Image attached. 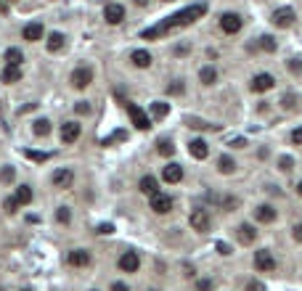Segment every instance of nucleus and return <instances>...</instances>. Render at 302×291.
Here are the masks:
<instances>
[{"label":"nucleus","mask_w":302,"mask_h":291,"mask_svg":"<svg viewBox=\"0 0 302 291\" xmlns=\"http://www.w3.org/2000/svg\"><path fill=\"white\" fill-rule=\"evenodd\" d=\"M207 14V6L204 3H194V6H188L183 8V11H178L173 16H167L165 22H159L157 27H148V30H143V40H157V37H162L167 35L170 30H178V27H188V24H194L196 19H202Z\"/></svg>","instance_id":"1"},{"label":"nucleus","mask_w":302,"mask_h":291,"mask_svg":"<svg viewBox=\"0 0 302 291\" xmlns=\"http://www.w3.org/2000/svg\"><path fill=\"white\" fill-rule=\"evenodd\" d=\"M273 24L276 27H281V30H286V27H291L294 24V19H297V14H294V8H289V6H281V8H276L273 11Z\"/></svg>","instance_id":"2"},{"label":"nucleus","mask_w":302,"mask_h":291,"mask_svg":"<svg viewBox=\"0 0 302 291\" xmlns=\"http://www.w3.org/2000/svg\"><path fill=\"white\" fill-rule=\"evenodd\" d=\"M125 106H127V114H130V119H133V125L138 130H148L151 127V119L146 117V111L140 106H135V103H130V101H125Z\"/></svg>","instance_id":"3"},{"label":"nucleus","mask_w":302,"mask_h":291,"mask_svg":"<svg viewBox=\"0 0 302 291\" xmlns=\"http://www.w3.org/2000/svg\"><path fill=\"white\" fill-rule=\"evenodd\" d=\"M254 267L260 273H270V270H276V259H273L268 249H260V251H254Z\"/></svg>","instance_id":"4"},{"label":"nucleus","mask_w":302,"mask_h":291,"mask_svg":"<svg viewBox=\"0 0 302 291\" xmlns=\"http://www.w3.org/2000/svg\"><path fill=\"white\" fill-rule=\"evenodd\" d=\"M244 27V19L239 16V14H223L220 16V30L225 32V35H236Z\"/></svg>","instance_id":"5"},{"label":"nucleus","mask_w":302,"mask_h":291,"mask_svg":"<svg viewBox=\"0 0 302 291\" xmlns=\"http://www.w3.org/2000/svg\"><path fill=\"white\" fill-rule=\"evenodd\" d=\"M103 19H106V24H122L125 22V6H119V3H109L106 8H103Z\"/></svg>","instance_id":"6"},{"label":"nucleus","mask_w":302,"mask_h":291,"mask_svg":"<svg viewBox=\"0 0 302 291\" xmlns=\"http://www.w3.org/2000/svg\"><path fill=\"white\" fill-rule=\"evenodd\" d=\"M90 82H93V69L90 67H77V69L72 72V85L74 88L82 90V88H88Z\"/></svg>","instance_id":"7"},{"label":"nucleus","mask_w":302,"mask_h":291,"mask_svg":"<svg viewBox=\"0 0 302 291\" xmlns=\"http://www.w3.org/2000/svg\"><path fill=\"white\" fill-rule=\"evenodd\" d=\"M191 228H194V230H199V233H207V230L212 228L210 214H207L204 209H194V212H191Z\"/></svg>","instance_id":"8"},{"label":"nucleus","mask_w":302,"mask_h":291,"mask_svg":"<svg viewBox=\"0 0 302 291\" xmlns=\"http://www.w3.org/2000/svg\"><path fill=\"white\" fill-rule=\"evenodd\" d=\"M138 267H140V259L135 251H125V254L119 257V270L122 273H138Z\"/></svg>","instance_id":"9"},{"label":"nucleus","mask_w":302,"mask_h":291,"mask_svg":"<svg viewBox=\"0 0 302 291\" xmlns=\"http://www.w3.org/2000/svg\"><path fill=\"white\" fill-rule=\"evenodd\" d=\"M51 180H53L56 188H69V185L74 183V172L69 170V167H61V170H56V172H53Z\"/></svg>","instance_id":"10"},{"label":"nucleus","mask_w":302,"mask_h":291,"mask_svg":"<svg viewBox=\"0 0 302 291\" xmlns=\"http://www.w3.org/2000/svg\"><path fill=\"white\" fill-rule=\"evenodd\" d=\"M151 209H154L157 214H167L170 209H173V199H170L167 193H154L151 196Z\"/></svg>","instance_id":"11"},{"label":"nucleus","mask_w":302,"mask_h":291,"mask_svg":"<svg viewBox=\"0 0 302 291\" xmlns=\"http://www.w3.org/2000/svg\"><path fill=\"white\" fill-rule=\"evenodd\" d=\"M162 180L170 183V185L181 183V180H183V167H181V164H175V162H170L165 170H162Z\"/></svg>","instance_id":"12"},{"label":"nucleus","mask_w":302,"mask_h":291,"mask_svg":"<svg viewBox=\"0 0 302 291\" xmlns=\"http://www.w3.org/2000/svg\"><path fill=\"white\" fill-rule=\"evenodd\" d=\"M82 135V127L77 125V122H64L61 125V140L64 143H74Z\"/></svg>","instance_id":"13"},{"label":"nucleus","mask_w":302,"mask_h":291,"mask_svg":"<svg viewBox=\"0 0 302 291\" xmlns=\"http://www.w3.org/2000/svg\"><path fill=\"white\" fill-rule=\"evenodd\" d=\"M188 154H191L194 159H207L210 156V146H207V140L194 138L191 143H188Z\"/></svg>","instance_id":"14"},{"label":"nucleus","mask_w":302,"mask_h":291,"mask_svg":"<svg viewBox=\"0 0 302 291\" xmlns=\"http://www.w3.org/2000/svg\"><path fill=\"white\" fill-rule=\"evenodd\" d=\"M43 24L40 22H32V24H27L24 30H22V37L27 43H37V40H43Z\"/></svg>","instance_id":"15"},{"label":"nucleus","mask_w":302,"mask_h":291,"mask_svg":"<svg viewBox=\"0 0 302 291\" xmlns=\"http://www.w3.org/2000/svg\"><path fill=\"white\" fill-rule=\"evenodd\" d=\"M276 85V80H273V74H257V77L252 80V90L254 93H265Z\"/></svg>","instance_id":"16"},{"label":"nucleus","mask_w":302,"mask_h":291,"mask_svg":"<svg viewBox=\"0 0 302 291\" xmlns=\"http://www.w3.org/2000/svg\"><path fill=\"white\" fill-rule=\"evenodd\" d=\"M67 262H69V265H74V267H85V265H90V254L85 249H74V251H69V254H67Z\"/></svg>","instance_id":"17"},{"label":"nucleus","mask_w":302,"mask_h":291,"mask_svg":"<svg viewBox=\"0 0 302 291\" xmlns=\"http://www.w3.org/2000/svg\"><path fill=\"white\" fill-rule=\"evenodd\" d=\"M236 236H239V241L244 246H249V243L257 241V230H254L252 225H239V228H236Z\"/></svg>","instance_id":"18"},{"label":"nucleus","mask_w":302,"mask_h":291,"mask_svg":"<svg viewBox=\"0 0 302 291\" xmlns=\"http://www.w3.org/2000/svg\"><path fill=\"white\" fill-rule=\"evenodd\" d=\"M22 80V67H3V72H0V82H6V85H14V82Z\"/></svg>","instance_id":"19"},{"label":"nucleus","mask_w":302,"mask_h":291,"mask_svg":"<svg viewBox=\"0 0 302 291\" xmlns=\"http://www.w3.org/2000/svg\"><path fill=\"white\" fill-rule=\"evenodd\" d=\"M138 188H140V193H146V196H154V193H159V180H157L154 175H146V177H140Z\"/></svg>","instance_id":"20"},{"label":"nucleus","mask_w":302,"mask_h":291,"mask_svg":"<svg viewBox=\"0 0 302 291\" xmlns=\"http://www.w3.org/2000/svg\"><path fill=\"white\" fill-rule=\"evenodd\" d=\"M254 217H257L260 222H273V220H276V209H273V206H268V204H262V206H257V209H254Z\"/></svg>","instance_id":"21"},{"label":"nucleus","mask_w":302,"mask_h":291,"mask_svg":"<svg viewBox=\"0 0 302 291\" xmlns=\"http://www.w3.org/2000/svg\"><path fill=\"white\" fill-rule=\"evenodd\" d=\"M64 43H67V37H64L61 32H51L48 35V51L51 53H59L64 48Z\"/></svg>","instance_id":"22"},{"label":"nucleus","mask_w":302,"mask_h":291,"mask_svg":"<svg viewBox=\"0 0 302 291\" xmlns=\"http://www.w3.org/2000/svg\"><path fill=\"white\" fill-rule=\"evenodd\" d=\"M130 61H133L138 69H146L148 64H151V53H148V51H133V56H130Z\"/></svg>","instance_id":"23"},{"label":"nucleus","mask_w":302,"mask_h":291,"mask_svg":"<svg viewBox=\"0 0 302 291\" xmlns=\"http://www.w3.org/2000/svg\"><path fill=\"white\" fill-rule=\"evenodd\" d=\"M199 80H202V85H215V82H218V69L215 67L199 69Z\"/></svg>","instance_id":"24"},{"label":"nucleus","mask_w":302,"mask_h":291,"mask_svg":"<svg viewBox=\"0 0 302 291\" xmlns=\"http://www.w3.org/2000/svg\"><path fill=\"white\" fill-rule=\"evenodd\" d=\"M14 199L19 201V206H24V204H32V188H30V185H19Z\"/></svg>","instance_id":"25"},{"label":"nucleus","mask_w":302,"mask_h":291,"mask_svg":"<svg viewBox=\"0 0 302 291\" xmlns=\"http://www.w3.org/2000/svg\"><path fill=\"white\" fill-rule=\"evenodd\" d=\"M22 61H24V53L19 48H8L6 51V64H8V67H22Z\"/></svg>","instance_id":"26"},{"label":"nucleus","mask_w":302,"mask_h":291,"mask_svg":"<svg viewBox=\"0 0 302 291\" xmlns=\"http://www.w3.org/2000/svg\"><path fill=\"white\" fill-rule=\"evenodd\" d=\"M170 114V106H167V103H162V101H154V103H151V117H154V119H165Z\"/></svg>","instance_id":"27"},{"label":"nucleus","mask_w":302,"mask_h":291,"mask_svg":"<svg viewBox=\"0 0 302 291\" xmlns=\"http://www.w3.org/2000/svg\"><path fill=\"white\" fill-rule=\"evenodd\" d=\"M233 170H236V162H233L231 156H220V159H218V172H223V175H231Z\"/></svg>","instance_id":"28"},{"label":"nucleus","mask_w":302,"mask_h":291,"mask_svg":"<svg viewBox=\"0 0 302 291\" xmlns=\"http://www.w3.org/2000/svg\"><path fill=\"white\" fill-rule=\"evenodd\" d=\"M32 130H35V135L45 138V135H51V122H48V119H37Z\"/></svg>","instance_id":"29"},{"label":"nucleus","mask_w":302,"mask_h":291,"mask_svg":"<svg viewBox=\"0 0 302 291\" xmlns=\"http://www.w3.org/2000/svg\"><path fill=\"white\" fill-rule=\"evenodd\" d=\"M117 140H127V133H125V130H114V133H111L109 138L101 140V146H111V143H117Z\"/></svg>","instance_id":"30"},{"label":"nucleus","mask_w":302,"mask_h":291,"mask_svg":"<svg viewBox=\"0 0 302 291\" xmlns=\"http://www.w3.org/2000/svg\"><path fill=\"white\" fill-rule=\"evenodd\" d=\"M24 156H27V159H32V162H40V164L51 159V154H45V151H32V148H27Z\"/></svg>","instance_id":"31"},{"label":"nucleus","mask_w":302,"mask_h":291,"mask_svg":"<svg viewBox=\"0 0 302 291\" xmlns=\"http://www.w3.org/2000/svg\"><path fill=\"white\" fill-rule=\"evenodd\" d=\"M260 48L265 51V53H273V51L278 48V45H276V37H270V35H265V37H260Z\"/></svg>","instance_id":"32"},{"label":"nucleus","mask_w":302,"mask_h":291,"mask_svg":"<svg viewBox=\"0 0 302 291\" xmlns=\"http://www.w3.org/2000/svg\"><path fill=\"white\" fill-rule=\"evenodd\" d=\"M157 151L162 154V156H173V154H175L173 140H159V143H157Z\"/></svg>","instance_id":"33"},{"label":"nucleus","mask_w":302,"mask_h":291,"mask_svg":"<svg viewBox=\"0 0 302 291\" xmlns=\"http://www.w3.org/2000/svg\"><path fill=\"white\" fill-rule=\"evenodd\" d=\"M14 177H16L14 167H3V170H0V183H14Z\"/></svg>","instance_id":"34"},{"label":"nucleus","mask_w":302,"mask_h":291,"mask_svg":"<svg viewBox=\"0 0 302 291\" xmlns=\"http://www.w3.org/2000/svg\"><path fill=\"white\" fill-rule=\"evenodd\" d=\"M291 167H294V159H291V156H281V159H278V170H281V172H289Z\"/></svg>","instance_id":"35"},{"label":"nucleus","mask_w":302,"mask_h":291,"mask_svg":"<svg viewBox=\"0 0 302 291\" xmlns=\"http://www.w3.org/2000/svg\"><path fill=\"white\" fill-rule=\"evenodd\" d=\"M3 209H6V212H8V214H14V212H16V209H19V201H16V199H14V196H8V199H6V201H3Z\"/></svg>","instance_id":"36"},{"label":"nucleus","mask_w":302,"mask_h":291,"mask_svg":"<svg viewBox=\"0 0 302 291\" xmlns=\"http://www.w3.org/2000/svg\"><path fill=\"white\" fill-rule=\"evenodd\" d=\"M56 220H59V222H64V225H67V222L72 220V212L67 209V206H61V209H59V212H56Z\"/></svg>","instance_id":"37"},{"label":"nucleus","mask_w":302,"mask_h":291,"mask_svg":"<svg viewBox=\"0 0 302 291\" xmlns=\"http://www.w3.org/2000/svg\"><path fill=\"white\" fill-rule=\"evenodd\" d=\"M183 90H186L183 80H173V85H170V93H173V96H183Z\"/></svg>","instance_id":"38"},{"label":"nucleus","mask_w":302,"mask_h":291,"mask_svg":"<svg viewBox=\"0 0 302 291\" xmlns=\"http://www.w3.org/2000/svg\"><path fill=\"white\" fill-rule=\"evenodd\" d=\"M215 249H218V254H223V257H228V254H233L231 243H223V241H218V243H215Z\"/></svg>","instance_id":"39"},{"label":"nucleus","mask_w":302,"mask_h":291,"mask_svg":"<svg viewBox=\"0 0 302 291\" xmlns=\"http://www.w3.org/2000/svg\"><path fill=\"white\" fill-rule=\"evenodd\" d=\"M188 127H194V130H215V125H204V122H199V119H188Z\"/></svg>","instance_id":"40"},{"label":"nucleus","mask_w":302,"mask_h":291,"mask_svg":"<svg viewBox=\"0 0 302 291\" xmlns=\"http://www.w3.org/2000/svg\"><path fill=\"white\" fill-rule=\"evenodd\" d=\"M196 291H212V280L210 278H202L199 283H196Z\"/></svg>","instance_id":"41"},{"label":"nucleus","mask_w":302,"mask_h":291,"mask_svg":"<svg viewBox=\"0 0 302 291\" xmlns=\"http://www.w3.org/2000/svg\"><path fill=\"white\" fill-rule=\"evenodd\" d=\"M247 291H265V283H260V280H249Z\"/></svg>","instance_id":"42"},{"label":"nucleus","mask_w":302,"mask_h":291,"mask_svg":"<svg viewBox=\"0 0 302 291\" xmlns=\"http://www.w3.org/2000/svg\"><path fill=\"white\" fill-rule=\"evenodd\" d=\"M111 230H114V228H111V225H109V222H101V225H98V228H96V233H101V236H109V233H111Z\"/></svg>","instance_id":"43"},{"label":"nucleus","mask_w":302,"mask_h":291,"mask_svg":"<svg viewBox=\"0 0 302 291\" xmlns=\"http://www.w3.org/2000/svg\"><path fill=\"white\" fill-rule=\"evenodd\" d=\"M291 143H297V146H302V127H297L294 133H291Z\"/></svg>","instance_id":"44"},{"label":"nucleus","mask_w":302,"mask_h":291,"mask_svg":"<svg viewBox=\"0 0 302 291\" xmlns=\"http://www.w3.org/2000/svg\"><path fill=\"white\" fill-rule=\"evenodd\" d=\"M289 67H291V72H294V74H299V72H302V61H299V59H291Z\"/></svg>","instance_id":"45"},{"label":"nucleus","mask_w":302,"mask_h":291,"mask_svg":"<svg viewBox=\"0 0 302 291\" xmlns=\"http://www.w3.org/2000/svg\"><path fill=\"white\" fill-rule=\"evenodd\" d=\"M74 109H77L80 114H90V106H88V103H85V101H80V103H77V106H74Z\"/></svg>","instance_id":"46"},{"label":"nucleus","mask_w":302,"mask_h":291,"mask_svg":"<svg viewBox=\"0 0 302 291\" xmlns=\"http://www.w3.org/2000/svg\"><path fill=\"white\" fill-rule=\"evenodd\" d=\"M291 236H294V241H299V243H302V222H299V225H294V233H291Z\"/></svg>","instance_id":"47"},{"label":"nucleus","mask_w":302,"mask_h":291,"mask_svg":"<svg viewBox=\"0 0 302 291\" xmlns=\"http://www.w3.org/2000/svg\"><path fill=\"white\" fill-rule=\"evenodd\" d=\"M231 146H233V148H244V146H247V140H244V138H233Z\"/></svg>","instance_id":"48"},{"label":"nucleus","mask_w":302,"mask_h":291,"mask_svg":"<svg viewBox=\"0 0 302 291\" xmlns=\"http://www.w3.org/2000/svg\"><path fill=\"white\" fill-rule=\"evenodd\" d=\"M111 291H130L125 283H117V280H114V283H111Z\"/></svg>","instance_id":"49"},{"label":"nucleus","mask_w":302,"mask_h":291,"mask_svg":"<svg viewBox=\"0 0 302 291\" xmlns=\"http://www.w3.org/2000/svg\"><path fill=\"white\" fill-rule=\"evenodd\" d=\"M186 53H188L186 45H183V48H175V56H186Z\"/></svg>","instance_id":"50"},{"label":"nucleus","mask_w":302,"mask_h":291,"mask_svg":"<svg viewBox=\"0 0 302 291\" xmlns=\"http://www.w3.org/2000/svg\"><path fill=\"white\" fill-rule=\"evenodd\" d=\"M6 11H8V6L3 3V0H0V14H6Z\"/></svg>","instance_id":"51"},{"label":"nucleus","mask_w":302,"mask_h":291,"mask_svg":"<svg viewBox=\"0 0 302 291\" xmlns=\"http://www.w3.org/2000/svg\"><path fill=\"white\" fill-rule=\"evenodd\" d=\"M135 6H148V0H135Z\"/></svg>","instance_id":"52"},{"label":"nucleus","mask_w":302,"mask_h":291,"mask_svg":"<svg viewBox=\"0 0 302 291\" xmlns=\"http://www.w3.org/2000/svg\"><path fill=\"white\" fill-rule=\"evenodd\" d=\"M297 193H299V196H302V180H299V183H297Z\"/></svg>","instance_id":"53"},{"label":"nucleus","mask_w":302,"mask_h":291,"mask_svg":"<svg viewBox=\"0 0 302 291\" xmlns=\"http://www.w3.org/2000/svg\"><path fill=\"white\" fill-rule=\"evenodd\" d=\"M162 3H173V0H162Z\"/></svg>","instance_id":"54"},{"label":"nucleus","mask_w":302,"mask_h":291,"mask_svg":"<svg viewBox=\"0 0 302 291\" xmlns=\"http://www.w3.org/2000/svg\"><path fill=\"white\" fill-rule=\"evenodd\" d=\"M24 291H32V288H24Z\"/></svg>","instance_id":"55"}]
</instances>
